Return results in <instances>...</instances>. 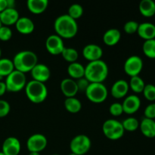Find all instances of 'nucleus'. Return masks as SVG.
<instances>
[{
    "label": "nucleus",
    "instance_id": "obj_33",
    "mask_svg": "<svg viewBox=\"0 0 155 155\" xmlns=\"http://www.w3.org/2000/svg\"><path fill=\"white\" fill-rule=\"evenodd\" d=\"M143 95L147 100L150 101H155V86L153 84H145L143 90Z\"/></svg>",
    "mask_w": 155,
    "mask_h": 155
},
{
    "label": "nucleus",
    "instance_id": "obj_14",
    "mask_svg": "<svg viewBox=\"0 0 155 155\" xmlns=\"http://www.w3.org/2000/svg\"><path fill=\"white\" fill-rule=\"evenodd\" d=\"M83 55L89 61L100 60L103 55V50L97 44H88L83 48Z\"/></svg>",
    "mask_w": 155,
    "mask_h": 155
},
{
    "label": "nucleus",
    "instance_id": "obj_30",
    "mask_svg": "<svg viewBox=\"0 0 155 155\" xmlns=\"http://www.w3.org/2000/svg\"><path fill=\"white\" fill-rule=\"evenodd\" d=\"M61 54L64 60L70 62V63L76 62L79 58L78 51L74 48H67V47H65Z\"/></svg>",
    "mask_w": 155,
    "mask_h": 155
},
{
    "label": "nucleus",
    "instance_id": "obj_19",
    "mask_svg": "<svg viewBox=\"0 0 155 155\" xmlns=\"http://www.w3.org/2000/svg\"><path fill=\"white\" fill-rule=\"evenodd\" d=\"M17 30L22 34H30L35 29V24L30 18L27 17H20L15 24Z\"/></svg>",
    "mask_w": 155,
    "mask_h": 155
},
{
    "label": "nucleus",
    "instance_id": "obj_21",
    "mask_svg": "<svg viewBox=\"0 0 155 155\" xmlns=\"http://www.w3.org/2000/svg\"><path fill=\"white\" fill-rule=\"evenodd\" d=\"M27 5L29 10L35 15L42 14L45 12L48 5V0H28Z\"/></svg>",
    "mask_w": 155,
    "mask_h": 155
},
{
    "label": "nucleus",
    "instance_id": "obj_39",
    "mask_svg": "<svg viewBox=\"0 0 155 155\" xmlns=\"http://www.w3.org/2000/svg\"><path fill=\"white\" fill-rule=\"evenodd\" d=\"M89 82L86 80L85 77H83V78L78 79L77 81V87H78V90L79 91H84L86 92V89L88 88L89 85Z\"/></svg>",
    "mask_w": 155,
    "mask_h": 155
},
{
    "label": "nucleus",
    "instance_id": "obj_7",
    "mask_svg": "<svg viewBox=\"0 0 155 155\" xmlns=\"http://www.w3.org/2000/svg\"><path fill=\"white\" fill-rule=\"evenodd\" d=\"M102 130L106 137L110 140L120 139L125 132L122 123L114 119H108L104 121L102 125Z\"/></svg>",
    "mask_w": 155,
    "mask_h": 155
},
{
    "label": "nucleus",
    "instance_id": "obj_22",
    "mask_svg": "<svg viewBox=\"0 0 155 155\" xmlns=\"http://www.w3.org/2000/svg\"><path fill=\"white\" fill-rule=\"evenodd\" d=\"M141 132L148 138L155 137V121L154 120L144 118L139 124Z\"/></svg>",
    "mask_w": 155,
    "mask_h": 155
},
{
    "label": "nucleus",
    "instance_id": "obj_45",
    "mask_svg": "<svg viewBox=\"0 0 155 155\" xmlns=\"http://www.w3.org/2000/svg\"><path fill=\"white\" fill-rule=\"evenodd\" d=\"M1 55H2V50L1 48H0V58H1Z\"/></svg>",
    "mask_w": 155,
    "mask_h": 155
},
{
    "label": "nucleus",
    "instance_id": "obj_10",
    "mask_svg": "<svg viewBox=\"0 0 155 155\" xmlns=\"http://www.w3.org/2000/svg\"><path fill=\"white\" fill-rule=\"evenodd\" d=\"M48 144L47 138L41 133L31 135L27 141V148L30 152H40L45 148Z\"/></svg>",
    "mask_w": 155,
    "mask_h": 155
},
{
    "label": "nucleus",
    "instance_id": "obj_23",
    "mask_svg": "<svg viewBox=\"0 0 155 155\" xmlns=\"http://www.w3.org/2000/svg\"><path fill=\"white\" fill-rule=\"evenodd\" d=\"M121 38V33L118 29L111 28L107 30L103 36V41L107 45H114L118 43Z\"/></svg>",
    "mask_w": 155,
    "mask_h": 155
},
{
    "label": "nucleus",
    "instance_id": "obj_3",
    "mask_svg": "<svg viewBox=\"0 0 155 155\" xmlns=\"http://www.w3.org/2000/svg\"><path fill=\"white\" fill-rule=\"evenodd\" d=\"M15 69L22 73L31 71V70L38 64V57L35 52L30 50L19 51L13 58Z\"/></svg>",
    "mask_w": 155,
    "mask_h": 155
},
{
    "label": "nucleus",
    "instance_id": "obj_24",
    "mask_svg": "<svg viewBox=\"0 0 155 155\" xmlns=\"http://www.w3.org/2000/svg\"><path fill=\"white\" fill-rule=\"evenodd\" d=\"M68 73L72 79L83 78L85 75V67L77 61L70 63L68 67Z\"/></svg>",
    "mask_w": 155,
    "mask_h": 155
},
{
    "label": "nucleus",
    "instance_id": "obj_13",
    "mask_svg": "<svg viewBox=\"0 0 155 155\" xmlns=\"http://www.w3.org/2000/svg\"><path fill=\"white\" fill-rule=\"evenodd\" d=\"M30 72H31L33 80L41 82V83H45L48 81L51 76L49 68L44 64H37L31 70Z\"/></svg>",
    "mask_w": 155,
    "mask_h": 155
},
{
    "label": "nucleus",
    "instance_id": "obj_35",
    "mask_svg": "<svg viewBox=\"0 0 155 155\" xmlns=\"http://www.w3.org/2000/svg\"><path fill=\"white\" fill-rule=\"evenodd\" d=\"M12 30L8 26L2 25L0 27V39L2 41H8L12 38Z\"/></svg>",
    "mask_w": 155,
    "mask_h": 155
},
{
    "label": "nucleus",
    "instance_id": "obj_42",
    "mask_svg": "<svg viewBox=\"0 0 155 155\" xmlns=\"http://www.w3.org/2000/svg\"><path fill=\"white\" fill-rule=\"evenodd\" d=\"M5 8H7L6 0H0V12L4 11Z\"/></svg>",
    "mask_w": 155,
    "mask_h": 155
},
{
    "label": "nucleus",
    "instance_id": "obj_37",
    "mask_svg": "<svg viewBox=\"0 0 155 155\" xmlns=\"http://www.w3.org/2000/svg\"><path fill=\"white\" fill-rule=\"evenodd\" d=\"M10 104L5 100L0 99V118L7 116L10 112Z\"/></svg>",
    "mask_w": 155,
    "mask_h": 155
},
{
    "label": "nucleus",
    "instance_id": "obj_20",
    "mask_svg": "<svg viewBox=\"0 0 155 155\" xmlns=\"http://www.w3.org/2000/svg\"><path fill=\"white\" fill-rule=\"evenodd\" d=\"M137 33L145 40L155 39V25L152 23L144 22L139 24Z\"/></svg>",
    "mask_w": 155,
    "mask_h": 155
},
{
    "label": "nucleus",
    "instance_id": "obj_27",
    "mask_svg": "<svg viewBox=\"0 0 155 155\" xmlns=\"http://www.w3.org/2000/svg\"><path fill=\"white\" fill-rule=\"evenodd\" d=\"M15 70L12 60L8 58H0V77H7Z\"/></svg>",
    "mask_w": 155,
    "mask_h": 155
},
{
    "label": "nucleus",
    "instance_id": "obj_15",
    "mask_svg": "<svg viewBox=\"0 0 155 155\" xmlns=\"http://www.w3.org/2000/svg\"><path fill=\"white\" fill-rule=\"evenodd\" d=\"M124 112L128 114H133L139 110L141 106V99L136 95H130L126 97L122 103Z\"/></svg>",
    "mask_w": 155,
    "mask_h": 155
},
{
    "label": "nucleus",
    "instance_id": "obj_28",
    "mask_svg": "<svg viewBox=\"0 0 155 155\" xmlns=\"http://www.w3.org/2000/svg\"><path fill=\"white\" fill-rule=\"evenodd\" d=\"M129 86L134 92L141 93V92H143L144 88L145 86V83L139 76H136V77H131Z\"/></svg>",
    "mask_w": 155,
    "mask_h": 155
},
{
    "label": "nucleus",
    "instance_id": "obj_26",
    "mask_svg": "<svg viewBox=\"0 0 155 155\" xmlns=\"http://www.w3.org/2000/svg\"><path fill=\"white\" fill-rule=\"evenodd\" d=\"M64 107L67 110L71 113H77L82 108V103L78 98L75 97L66 98L64 100Z\"/></svg>",
    "mask_w": 155,
    "mask_h": 155
},
{
    "label": "nucleus",
    "instance_id": "obj_41",
    "mask_svg": "<svg viewBox=\"0 0 155 155\" xmlns=\"http://www.w3.org/2000/svg\"><path fill=\"white\" fill-rule=\"evenodd\" d=\"M7 8H15V0H6Z\"/></svg>",
    "mask_w": 155,
    "mask_h": 155
},
{
    "label": "nucleus",
    "instance_id": "obj_32",
    "mask_svg": "<svg viewBox=\"0 0 155 155\" xmlns=\"http://www.w3.org/2000/svg\"><path fill=\"white\" fill-rule=\"evenodd\" d=\"M83 11L84 10L81 5L78 4V3H74V4L71 5L68 8V15L74 19L77 20L83 15Z\"/></svg>",
    "mask_w": 155,
    "mask_h": 155
},
{
    "label": "nucleus",
    "instance_id": "obj_44",
    "mask_svg": "<svg viewBox=\"0 0 155 155\" xmlns=\"http://www.w3.org/2000/svg\"><path fill=\"white\" fill-rule=\"evenodd\" d=\"M0 155H5V154L2 151H0Z\"/></svg>",
    "mask_w": 155,
    "mask_h": 155
},
{
    "label": "nucleus",
    "instance_id": "obj_29",
    "mask_svg": "<svg viewBox=\"0 0 155 155\" xmlns=\"http://www.w3.org/2000/svg\"><path fill=\"white\" fill-rule=\"evenodd\" d=\"M142 51L149 58H155V39L145 40L142 45Z\"/></svg>",
    "mask_w": 155,
    "mask_h": 155
},
{
    "label": "nucleus",
    "instance_id": "obj_18",
    "mask_svg": "<svg viewBox=\"0 0 155 155\" xmlns=\"http://www.w3.org/2000/svg\"><path fill=\"white\" fill-rule=\"evenodd\" d=\"M130 86L129 83L125 80H118L112 85L110 92H111L112 96L116 98H124L127 95Z\"/></svg>",
    "mask_w": 155,
    "mask_h": 155
},
{
    "label": "nucleus",
    "instance_id": "obj_11",
    "mask_svg": "<svg viewBox=\"0 0 155 155\" xmlns=\"http://www.w3.org/2000/svg\"><path fill=\"white\" fill-rule=\"evenodd\" d=\"M45 48L50 54L57 55L61 54L65 46L61 36L57 34H51L48 36L45 40Z\"/></svg>",
    "mask_w": 155,
    "mask_h": 155
},
{
    "label": "nucleus",
    "instance_id": "obj_5",
    "mask_svg": "<svg viewBox=\"0 0 155 155\" xmlns=\"http://www.w3.org/2000/svg\"><path fill=\"white\" fill-rule=\"evenodd\" d=\"M85 93L88 99L94 103L103 102L108 95L107 87L103 83H90Z\"/></svg>",
    "mask_w": 155,
    "mask_h": 155
},
{
    "label": "nucleus",
    "instance_id": "obj_40",
    "mask_svg": "<svg viewBox=\"0 0 155 155\" xmlns=\"http://www.w3.org/2000/svg\"><path fill=\"white\" fill-rule=\"evenodd\" d=\"M6 91H7V88H6V85L5 82L0 81V96L4 95Z\"/></svg>",
    "mask_w": 155,
    "mask_h": 155
},
{
    "label": "nucleus",
    "instance_id": "obj_38",
    "mask_svg": "<svg viewBox=\"0 0 155 155\" xmlns=\"http://www.w3.org/2000/svg\"><path fill=\"white\" fill-rule=\"evenodd\" d=\"M144 114H145V118L151 120L155 119V103H151L145 107L144 110Z\"/></svg>",
    "mask_w": 155,
    "mask_h": 155
},
{
    "label": "nucleus",
    "instance_id": "obj_6",
    "mask_svg": "<svg viewBox=\"0 0 155 155\" xmlns=\"http://www.w3.org/2000/svg\"><path fill=\"white\" fill-rule=\"evenodd\" d=\"M5 83L6 85L7 91L12 92H19L21 89L25 88L27 84L25 74L15 70L6 77Z\"/></svg>",
    "mask_w": 155,
    "mask_h": 155
},
{
    "label": "nucleus",
    "instance_id": "obj_4",
    "mask_svg": "<svg viewBox=\"0 0 155 155\" xmlns=\"http://www.w3.org/2000/svg\"><path fill=\"white\" fill-rule=\"evenodd\" d=\"M25 92L28 99L36 104L44 101L48 96V89L45 83L34 80L27 83Z\"/></svg>",
    "mask_w": 155,
    "mask_h": 155
},
{
    "label": "nucleus",
    "instance_id": "obj_25",
    "mask_svg": "<svg viewBox=\"0 0 155 155\" xmlns=\"http://www.w3.org/2000/svg\"><path fill=\"white\" fill-rule=\"evenodd\" d=\"M139 8L140 13L147 18L155 15V2L153 0H142L139 3Z\"/></svg>",
    "mask_w": 155,
    "mask_h": 155
},
{
    "label": "nucleus",
    "instance_id": "obj_47",
    "mask_svg": "<svg viewBox=\"0 0 155 155\" xmlns=\"http://www.w3.org/2000/svg\"><path fill=\"white\" fill-rule=\"evenodd\" d=\"M2 23H1V21H0V27H2Z\"/></svg>",
    "mask_w": 155,
    "mask_h": 155
},
{
    "label": "nucleus",
    "instance_id": "obj_9",
    "mask_svg": "<svg viewBox=\"0 0 155 155\" xmlns=\"http://www.w3.org/2000/svg\"><path fill=\"white\" fill-rule=\"evenodd\" d=\"M124 71L131 77L139 76L143 68V61L139 56L132 55L124 63Z\"/></svg>",
    "mask_w": 155,
    "mask_h": 155
},
{
    "label": "nucleus",
    "instance_id": "obj_12",
    "mask_svg": "<svg viewBox=\"0 0 155 155\" xmlns=\"http://www.w3.org/2000/svg\"><path fill=\"white\" fill-rule=\"evenodd\" d=\"M2 151L5 155H18L21 151V142L15 137L7 138L3 142Z\"/></svg>",
    "mask_w": 155,
    "mask_h": 155
},
{
    "label": "nucleus",
    "instance_id": "obj_46",
    "mask_svg": "<svg viewBox=\"0 0 155 155\" xmlns=\"http://www.w3.org/2000/svg\"><path fill=\"white\" fill-rule=\"evenodd\" d=\"M69 155H77V154H74V153H71V154H70Z\"/></svg>",
    "mask_w": 155,
    "mask_h": 155
},
{
    "label": "nucleus",
    "instance_id": "obj_31",
    "mask_svg": "<svg viewBox=\"0 0 155 155\" xmlns=\"http://www.w3.org/2000/svg\"><path fill=\"white\" fill-rule=\"evenodd\" d=\"M122 125L124 129L127 131L133 132L137 130L139 127V122L136 118L130 117H127L122 122Z\"/></svg>",
    "mask_w": 155,
    "mask_h": 155
},
{
    "label": "nucleus",
    "instance_id": "obj_16",
    "mask_svg": "<svg viewBox=\"0 0 155 155\" xmlns=\"http://www.w3.org/2000/svg\"><path fill=\"white\" fill-rule=\"evenodd\" d=\"M19 13L16 8H7L0 12V21L4 26H9L15 24L19 19Z\"/></svg>",
    "mask_w": 155,
    "mask_h": 155
},
{
    "label": "nucleus",
    "instance_id": "obj_1",
    "mask_svg": "<svg viewBox=\"0 0 155 155\" xmlns=\"http://www.w3.org/2000/svg\"><path fill=\"white\" fill-rule=\"evenodd\" d=\"M108 66L104 61H89L85 67L84 77L89 83H103L108 76Z\"/></svg>",
    "mask_w": 155,
    "mask_h": 155
},
{
    "label": "nucleus",
    "instance_id": "obj_43",
    "mask_svg": "<svg viewBox=\"0 0 155 155\" xmlns=\"http://www.w3.org/2000/svg\"><path fill=\"white\" fill-rule=\"evenodd\" d=\"M29 155H40L39 152H30Z\"/></svg>",
    "mask_w": 155,
    "mask_h": 155
},
{
    "label": "nucleus",
    "instance_id": "obj_8",
    "mask_svg": "<svg viewBox=\"0 0 155 155\" xmlns=\"http://www.w3.org/2000/svg\"><path fill=\"white\" fill-rule=\"evenodd\" d=\"M92 142L89 136L86 135L80 134L73 138L70 143V148L74 154L83 155L90 150Z\"/></svg>",
    "mask_w": 155,
    "mask_h": 155
},
{
    "label": "nucleus",
    "instance_id": "obj_48",
    "mask_svg": "<svg viewBox=\"0 0 155 155\" xmlns=\"http://www.w3.org/2000/svg\"><path fill=\"white\" fill-rule=\"evenodd\" d=\"M52 155H59V154H52Z\"/></svg>",
    "mask_w": 155,
    "mask_h": 155
},
{
    "label": "nucleus",
    "instance_id": "obj_2",
    "mask_svg": "<svg viewBox=\"0 0 155 155\" xmlns=\"http://www.w3.org/2000/svg\"><path fill=\"white\" fill-rule=\"evenodd\" d=\"M54 28L57 35L61 38L71 39L78 32V24L77 20L66 14L60 15L56 18L54 23Z\"/></svg>",
    "mask_w": 155,
    "mask_h": 155
},
{
    "label": "nucleus",
    "instance_id": "obj_36",
    "mask_svg": "<svg viewBox=\"0 0 155 155\" xmlns=\"http://www.w3.org/2000/svg\"><path fill=\"white\" fill-rule=\"evenodd\" d=\"M109 111L112 115L115 117L120 116L124 113V110H123L122 104L119 102H114L111 104L109 107Z\"/></svg>",
    "mask_w": 155,
    "mask_h": 155
},
{
    "label": "nucleus",
    "instance_id": "obj_34",
    "mask_svg": "<svg viewBox=\"0 0 155 155\" xmlns=\"http://www.w3.org/2000/svg\"><path fill=\"white\" fill-rule=\"evenodd\" d=\"M139 24L135 21H129L125 23L124 26V31L129 34H133L137 32Z\"/></svg>",
    "mask_w": 155,
    "mask_h": 155
},
{
    "label": "nucleus",
    "instance_id": "obj_17",
    "mask_svg": "<svg viewBox=\"0 0 155 155\" xmlns=\"http://www.w3.org/2000/svg\"><path fill=\"white\" fill-rule=\"evenodd\" d=\"M61 89L67 98L74 97L79 92L77 81L72 78H65L61 82Z\"/></svg>",
    "mask_w": 155,
    "mask_h": 155
}]
</instances>
